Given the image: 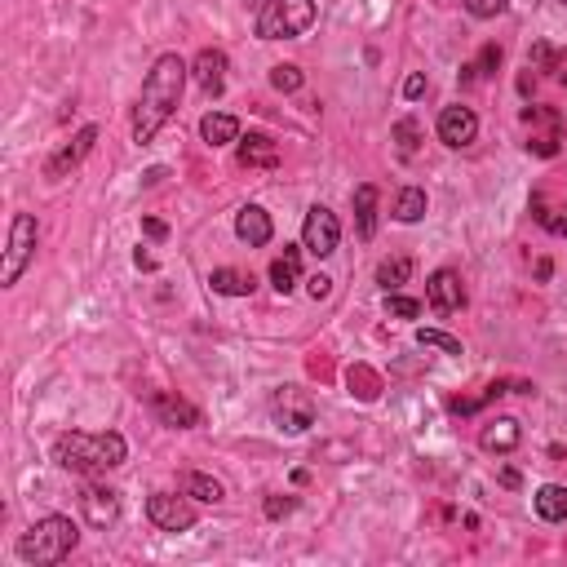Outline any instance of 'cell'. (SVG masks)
Returning <instances> with one entry per match:
<instances>
[{"instance_id": "1", "label": "cell", "mask_w": 567, "mask_h": 567, "mask_svg": "<svg viewBox=\"0 0 567 567\" xmlns=\"http://www.w3.org/2000/svg\"><path fill=\"white\" fill-rule=\"evenodd\" d=\"M187 76H191V67L182 63L178 54H160L156 67L147 71L138 107H133V142H138V147H147V142L169 125V116L182 102V89H187Z\"/></svg>"}, {"instance_id": "2", "label": "cell", "mask_w": 567, "mask_h": 567, "mask_svg": "<svg viewBox=\"0 0 567 567\" xmlns=\"http://www.w3.org/2000/svg\"><path fill=\"white\" fill-rule=\"evenodd\" d=\"M129 457V443L116 430H102V435H85V430H71V435L54 439V461L71 474H102L116 470Z\"/></svg>"}, {"instance_id": "3", "label": "cell", "mask_w": 567, "mask_h": 567, "mask_svg": "<svg viewBox=\"0 0 567 567\" xmlns=\"http://www.w3.org/2000/svg\"><path fill=\"white\" fill-rule=\"evenodd\" d=\"M80 545V528L63 514H45V519H36L32 528L18 536V559L32 563V567H54L63 563L71 550Z\"/></svg>"}, {"instance_id": "4", "label": "cell", "mask_w": 567, "mask_h": 567, "mask_svg": "<svg viewBox=\"0 0 567 567\" xmlns=\"http://www.w3.org/2000/svg\"><path fill=\"white\" fill-rule=\"evenodd\" d=\"M315 27V0H266L257 9V36L262 40H293Z\"/></svg>"}, {"instance_id": "5", "label": "cell", "mask_w": 567, "mask_h": 567, "mask_svg": "<svg viewBox=\"0 0 567 567\" xmlns=\"http://www.w3.org/2000/svg\"><path fill=\"white\" fill-rule=\"evenodd\" d=\"M36 240H40V231H36L32 213H14V222H9V249H5V262H0V284L23 280V271L36 257Z\"/></svg>"}, {"instance_id": "6", "label": "cell", "mask_w": 567, "mask_h": 567, "mask_svg": "<svg viewBox=\"0 0 567 567\" xmlns=\"http://www.w3.org/2000/svg\"><path fill=\"white\" fill-rule=\"evenodd\" d=\"M337 244H342V222H337V213H328L324 204H315L302 222V249L315 257H333Z\"/></svg>"}, {"instance_id": "7", "label": "cell", "mask_w": 567, "mask_h": 567, "mask_svg": "<svg viewBox=\"0 0 567 567\" xmlns=\"http://www.w3.org/2000/svg\"><path fill=\"white\" fill-rule=\"evenodd\" d=\"M147 519L156 523L160 532H187L195 528V505L187 497H173V492H156L147 501Z\"/></svg>"}, {"instance_id": "8", "label": "cell", "mask_w": 567, "mask_h": 567, "mask_svg": "<svg viewBox=\"0 0 567 567\" xmlns=\"http://www.w3.org/2000/svg\"><path fill=\"white\" fill-rule=\"evenodd\" d=\"M94 142H98V129H94V125H85V129L76 133V138L67 142L63 151H54V156L45 160V178H49V182H58V178H67V173H76V169H80V160H85L89 151H94Z\"/></svg>"}, {"instance_id": "9", "label": "cell", "mask_w": 567, "mask_h": 567, "mask_svg": "<svg viewBox=\"0 0 567 567\" xmlns=\"http://www.w3.org/2000/svg\"><path fill=\"white\" fill-rule=\"evenodd\" d=\"M426 302H430V311H439V315H452V311H461L466 306V284H461V275L457 271H435L426 280Z\"/></svg>"}, {"instance_id": "10", "label": "cell", "mask_w": 567, "mask_h": 567, "mask_svg": "<svg viewBox=\"0 0 567 567\" xmlns=\"http://www.w3.org/2000/svg\"><path fill=\"white\" fill-rule=\"evenodd\" d=\"M275 421H280V430H311L315 426V399L306 395V390L288 386L280 399H275Z\"/></svg>"}, {"instance_id": "11", "label": "cell", "mask_w": 567, "mask_h": 567, "mask_svg": "<svg viewBox=\"0 0 567 567\" xmlns=\"http://www.w3.org/2000/svg\"><path fill=\"white\" fill-rule=\"evenodd\" d=\"M479 138V116H474L470 107H443L439 111V142L443 147H470V142Z\"/></svg>"}, {"instance_id": "12", "label": "cell", "mask_w": 567, "mask_h": 567, "mask_svg": "<svg viewBox=\"0 0 567 567\" xmlns=\"http://www.w3.org/2000/svg\"><path fill=\"white\" fill-rule=\"evenodd\" d=\"M147 404H151V412L164 421L169 430H195L200 426V408L195 404H187V399H178V395H169V390H156V395H147Z\"/></svg>"}, {"instance_id": "13", "label": "cell", "mask_w": 567, "mask_h": 567, "mask_svg": "<svg viewBox=\"0 0 567 567\" xmlns=\"http://www.w3.org/2000/svg\"><path fill=\"white\" fill-rule=\"evenodd\" d=\"M226 71H231V58H226L222 49H200V58L191 63V80L209 98H218L222 89H226Z\"/></svg>"}, {"instance_id": "14", "label": "cell", "mask_w": 567, "mask_h": 567, "mask_svg": "<svg viewBox=\"0 0 567 567\" xmlns=\"http://www.w3.org/2000/svg\"><path fill=\"white\" fill-rule=\"evenodd\" d=\"M235 235H240L249 249H262V244H271V235H275L271 213H266L262 204H244V209L235 213Z\"/></svg>"}, {"instance_id": "15", "label": "cell", "mask_w": 567, "mask_h": 567, "mask_svg": "<svg viewBox=\"0 0 567 567\" xmlns=\"http://www.w3.org/2000/svg\"><path fill=\"white\" fill-rule=\"evenodd\" d=\"M80 505H85V519L94 523V528H111V523L120 519V497L111 488H98V483H89Z\"/></svg>"}, {"instance_id": "16", "label": "cell", "mask_w": 567, "mask_h": 567, "mask_svg": "<svg viewBox=\"0 0 567 567\" xmlns=\"http://www.w3.org/2000/svg\"><path fill=\"white\" fill-rule=\"evenodd\" d=\"M240 164L244 169H275L280 164V147L266 133H249V138H240Z\"/></svg>"}, {"instance_id": "17", "label": "cell", "mask_w": 567, "mask_h": 567, "mask_svg": "<svg viewBox=\"0 0 567 567\" xmlns=\"http://www.w3.org/2000/svg\"><path fill=\"white\" fill-rule=\"evenodd\" d=\"M519 439H523V430H519V421H514V417L488 421V426H483V435H479L483 452H514V448H519Z\"/></svg>"}, {"instance_id": "18", "label": "cell", "mask_w": 567, "mask_h": 567, "mask_svg": "<svg viewBox=\"0 0 567 567\" xmlns=\"http://www.w3.org/2000/svg\"><path fill=\"white\" fill-rule=\"evenodd\" d=\"M297 280H302V253L284 244V253L271 262V284H275V293L280 297H288L297 288Z\"/></svg>"}, {"instance_id": "19", "label": "cell", "mask_w": 567, "mask_h": 567, "mask_svg": "<svg viewBox=\"0 0 567 567\" xmlns=\"http://www.w3.org/2000/svg\"><path fill=\"white\" fill-rule=\"evenodd\" d=\"M200 138L209 142V147H226V142H240V120L226 116V111H209V116L200 120Z\"/></svg>"}, {"instance_id": "20", "label": "cell", "mask_w": 567, "mask_h": 567, "mask_svg": "<svg viewBox=\"0 0 567 567\" xmlns=\"http://www.w3.org/2000/svg\"><path fill=\"white\" fill-rule=\"evenodd\" d=\"M355 226H359V240H373L377 235V187L373 182L355 187Z\"/></svg>"}, {"instance_id": "21", "label": "cell", "mask_w": 567, "mask_h": 567, "mask_svg": "<svg viewBox=\"0 0 567 567\" xmlns=\"http://www.w3.org/2000/svg\"><path fill=\"white\" fill-rule=\"evenodd\" d=\"M532 505H536V514H541L545 523H563L567 519V488L563 483H545V488H536Z\"/></svg>"}, {"instance_id": "22", "label": "cell", "mask_w": 567, "mask_h": 567, "mask_svg": "<svg viewBox=\"0 0 567 567\" xmlns=\"http://www.w3.org/2000/svg\"><path fill=\"white\" fill-rule=\"evenodd\" d=\"M253 284H257L253 275L235 271V266H218V271L209 275V288H213V293H222V297H249Z\"/></svg>"}, {"instance_id": "23", "label": "cell", "mask_w": 567, "mask_h": 567, "mask_svg": "<svg viewBox=\"0 0 567 567\" xmlns=\"http://www.w3.org/2000/svg\"><path fill=\"white\" fill-rule=\"evenodd\" d=\"M395 218L404 222V226L426 218V191H421V187H404V191H399L395 195Z\"/></svg>"}, {"instance_id": "24", "label": "cell", "mask_w": 567, "mask_h": 567, "mask_svg": "<svg viewBox=\"0 0 567 567\" xmlns=\"http://www.w3.org/2000/svg\"><path fill=\"white\" fill-rule=\"evenodd\" d=\"M412 275V257H386V262L377 266V284L386 288V293H395L399 284H408Z\"/></svg>"}, {"instance_id": "25", "label": "cell", "mask_w": 567, "mask_h": 567, "mask_svg": "<svg viewBox=\"0 0 567 567\" xmlns=\"http://www.w3.org/2000/svg\"><path fill=\"white\" fill-rule=\"evenodd\" d=\"M187 497H195V501H209V505H218L222 497H226V488L213 474H204V470H195V474H187Z\"/></svg>"}, {"instance_id": "26", "label": "cell", "mask_w": 567, "mask_h": 567, "mask_svg": "<svg viewBox=\"0 0 567 567\" xmlns=\"http://www.w3.org/2000/svg\"><path fill=\"white\" fill-rule=\"evenodd\" d=\"M417 346L426 350H443V355H461V342L448 333H439V328H417Z\"/></svg>"}, {"instance_id": "27", "label": "cell", "mask_w": 567, "mask_h": 567, "mask_svg": "<svg viewBox=\"0 0 567 567\" xmlns=\"http://www.w3.org/2000/svg\"><path fill=\"white\" fill-rule=\"evenodd\" d=\"M271 85L280 89V94H297V89L306 85V76H302V67L280 63V67H271Z\"/></svg>"}, {"instance_id": "28", "label": "cell", "mask_w": 567, "mask_h": 567, "mask_svg": "<svg viewBox=\"0 0 567 567\" xmlns=\"http://www.w3.org/2000/svg\"><path fill=\"white\" fill-rule=\"evenodd\" d=\"M417 138H421L417 120H399V125H395V142H399V156H404V160L417 151Z\"/></svg>"}, {"instance_id": "29", "label": "cell", "mask_w": 567, "mask_h": 567, "mask_svg": "<svg viewBox=\"0 0 567 567\" xmlns=\"http://www.w3.org/2000/svg\"><path fill=\"white\" fill-rule=\"evenodd\" d=\"M386 311L395 319H417L421 315V302H412V297H399V293H386Z\"/></svg>"}, {"instance_id": "30", "label": "cell", "mask_w": 567, "mask_h": 567, "mask_svg": "<svg viewBox=\"0 0 567 567\" xmlns=\"http://www.w3.org/2000/svg\"><path fill=\"white\" fill-rule=\"evenodd\" d=\"M466 14L470 18H497V14H505V0H466Z\"/></svg>"}, {"instance_id": "31", "label": "cell", "mask_w": 567, "mask_h": 567, "mask_svg": "<svg viewBox=\"0 0 567 567\" xmlns=\"http://www.w3.org/2000/svg\"><path fill=\"white\" fill-rule=\"evenodd\" d=\"M306 293H311L315 302H324V297L333 293V280H328V275H311V280H306Z\"/></svg>"}, {"instance_id": "32", "label": "cell", "mask_w": 567, "mask_h": 567, "mask_svg": "<svg viewBox=\"0 0 567 567\" xmlns=\"http://www.w3.org/2000/svg\"><path fill=\"white\" fill-rule=\"evenodd\" d=\"M293 510H297L293 497H271V501H266V514H271V519H280V514H293Z\"/></svg>"}, {"instance_id": "33", "label": "cell", "mask_w": 567, "mask_h": 567, "mask_svg": "<svg viewBox=\"0 0 567 567\" xmlns=\"http://www.w3.org/2000/svg\"><path fill=\"white\" fill-rule=\"evenodd\" d=\"M426 94V76H421V71H412V76L404 80V98H421Z\"/></svg>"}, {"instance_id": "34", "label": "cell", "mask_w": 567, "mask_h": 567, "mask_svg": "<svg viewBox=\"0 0 567 567\" xmlns=\"http://www.w3.org/2000/svg\"><path fill=\"white\" fill-rule=\"evenodd\" d=\"M142 231H147L151 240H164V235H169V226H164V222H156V218H147V222H142Z\"/></svg>"}, {"instance_id": "35", "label": "cell", "mask_w": 567, "mask_h": 567, "mask_svg": "<svg viewBox=\"0 0 567 567\" xmlns=\"http://www.w3.org/2000/svg\"><path fill=\"white\" fill-rule=\"evenodd\" d=\"M563 5H567V0H563Z\"/></svg>"}]
</instances>
